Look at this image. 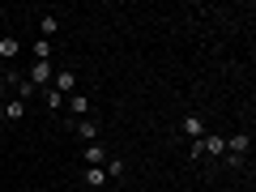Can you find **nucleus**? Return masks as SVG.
Returning <instances> with one entry per match:
<instances>
[{"instance_id": "obj_1", "label": "nucleus", "mask_w": 256, "mask_h": 192, "mask_svg": "<svg viewBox=\"0 0 256 192\" xmlns=\"http://www.w3.org/2000/svg\"><path fill=\"white\" fill-rule=\"evenodd\" d=\"M188 154H192V158H226V137H218V132H205V137L192 141Z\"/></svg>"}, {"instance_id": "obj_2", "label": "nucleus", "mask_w": 256, "mask_h": 192, "mask_svg": "<svg viewBox=\"0 0 256 192\" xmlns=\"http://www.w3.org/2000/svg\"><path fill=\"white\" fill-rule=\"evenodd\" d=\"M52 77H56V64L52 60H34V64H30V73H26V82L43 94V90H52Z\"/></svg>"}, {"instance_id": "obj_3", "label": "nucleus", "mask_w": 256, "mask_h": 192, "mask_svg": "<svg viewBox=\"0 0 256 192\" xmlns=\"http://www.w3.org/2000/svg\"><path fill=\"white\" fill-rule=\"evenodd\" d=\"M52 90H56V94H77V73H73V68H56Z\"/></svg>"}, {"instance_id": "obj_4", "label": "nucleus", "mask_w": 256, "mask_h": 192, "mask_svg": "<svg viewBox=\"0 0 256 192\" xmlns=\"http://www.w3.org/2000/svg\"><path fill=\"white\" fill-rule=\"evenodd\" d=\"M180 132H184V137H188V141H196V137H205V120L196 116V111H188V116L180 120Z\"/></svg>"}, {"instance_id": "obj_5", "label": "nucleus", "mask_w": 256, "mask_h": 192, "mask_svg": "<svg viewBox=\"0 0 256 192\" xmlns=\"http://www.w3.org/2000/svg\"><path fill=\"white\" fill-rule=\"evenodd\" d=\"M73 128H77V137H82L86 146L98 141V120H73Z\"/></svg>"}, {"instance_id": "obj_6", "label": "nucleus", "mask_w": 256, "mask_h": 192, "mask_svg": "<svg viewBox=\"0 0 256 192\" xmlns=\"http://www.w3.org/2000/svg\"><path fill=\"white\" fill-rule=\"evenodd\" d=\"M82 162H86V166H102V162H107V146H98V141L86 146V150H82Z\"/></svg>"}, {"instance_id": "obj_7", "label": "nucleus", "mask_w": 256, "mask_h": 192, "mask_svg": "<svg viewBox=\"0 0 256 192\" xmlns=\"http://www.w3.org/2000/svg\"><path fill=\"white\" fill-rule=\"evenodd\" d=\"M9 82H13V94H18V102H26V98H34V94H38L34 86L26 82V77H13V73H9Z\"/></svg>"}, {"instance_id": "obj_8", "label": "nucleus", "mask_w": 256, "mask_h": 192, "mask_svg": "<svg viewBox=\"0 0 256 192\" xmlns=\"http://www.w3.org/2000/svg\"><path fill=\"white\" fill-rule=\"evenodd\" d=\"M102 171H107V180H124L128 162H124V158H111V154H107V162H102Z\"/></svg>"}, {"instance_id": "obj_9", "label": "nucleus", "mask_w": 256, "mask_h": 192, "mask_svg": "<svg viewBox=\"0 0 256 192\" xmlns=\"http://www.w3.org/2000/svg\"><path fill=\"white\" fill-rule=\"evenodd\" d=\"M56 30H60V18H56V13H43V18H38V38H52Z\"/></svg>"}, {"instance_id": "obj_10", "label": "nucleus", "mask_w": 256, "mask_h": 192, "mask_svg": "<svg viewBox=\"0 0 256 192\" xmlns=\"http://www.w3.org/2000/svg\"><path fill=\"white\" fill-rule=\"evenodd\" d=\"M18 52H22V43H18L13 34H4V38H0V64H4V60H13Z\"/></svg>"}, {"instance_id": "obj_11", "label": "nucleus", "mask_w": 256, "mask_h": 192, "mask_svg": "<svg viewBox=\"0 0 256 192\" xmlns=\"http://www.w3.org/2000/svg\"><path fill=\"white\" fill-rule=\"evenodd\" d=\"M68 111H73V116H90V98H86L82 90H77V94H68Z\"/></svg>"}, {"instance_id": "obj_12", "label": "nucleus", "mask_w": 256, "mask_h": 192, "mask_svg": "<svg viewBox=\"0 0 256 192\" xmlns=\"http://www.w3.org/2000/svg\"><path fill=\"white\" fill-rule=\"evenodd\" d=\"M82 180L90 184V188H102V184H107V171H102V166H86V171H82Z\"/></svg>"}, {"instance_id": "obj_13", "label": "nucleus", "mask_w": 256, "mask_h": 192, "mask_svg": "<svg viewBox=\"0 0 256 192\" xmlns=\"http://www.w3.org/2000/svg\"><path fill=\"white\" fill-rule=\"evenodd\" d=\"M30 52H34V60H52L56 47H52V38H34V47H30Z\"/></svg>"}, {"instance_id": "obj_14", "label": "nucleus", "mask_w": 256, "mask_h": 192, "mask_svg": "<svg viewBox=\"0 0 256 192\" xmlns=\"http://www.w3.org/2000/svg\"><path fill=\"white\" fill-rule=\"evenodd\" d=\"M22 116H26V102H18V98H9V102H4V120H9V124H18Z\"/></svg>"}, {"instance_id": "obj_15", "label": "nucleus", "mask_w": 256, "mask_h": 192, "mask_svg": "<svg viewBox=\"0 0 256 192\" xmlns=\"http://www.w3.org/2000/svg\"><path fill=\"white\" fill-rule=\"evenodd\" d=\"M43 102H47L52 111H60V107H64V94H56V90H43Z\"/></svg>"}, {"instance_id": "obj_16", "label": "nucleus", "mask_w": 256, "mask_h": 192, "mask_svg": "<svg viewBox=\"0 0 256 192\" xmlns=\"http://www.w3.org/2000/svg\"><path fill=\"white\" fill-rule=\"evenodd\" d=\"M0 77H4V64H0Z\"/></svg>"}, {"instance_id": "obj_17", "label": "nucleus", "mask_w": 256, "mask_h": 192, "mask_svg": "<svg viewBox=\"0 0 256 192\" xmlns=\"http://www.w3.org/2000/svg\"><path fill=\"white\" fill-rule=\"evenodd\" d=\"M0 18H4V9H0Z\"/></svg>"}]
</instances>
